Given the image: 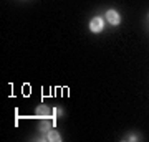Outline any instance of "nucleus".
<instances>
[{
  "instance_id": "f257e3e1",
  "label": "nucleus",
  "mask_w": 149,
  "mask_h": 142,
  "mask_svg": "<svg viewBox=\"0 0 149 142\" xmlns=\"http://www.w3.org/2000/svg\"><path fill=\"white\" fill-rule=\"evenodd\" d=\"M103 26H104V21H103L101 17H95V18H91L90 21V30L93 33H100L103 30Z\"/></svg>"
},
{
  "instance_id": "f03ea898",
  "label": "nucleus",
  "mask_w": 149,
  "mask_h": 142,
  "mask_svg": "<svg viewBox=\"0 0 149 142\" xmlns=\"http://www.w3.org/2000/svg\"><path fill=\"white\" fill-rule=\"evenodd\" d=\"M106 20L111 23V25H119V21H121V17L118 13L116 10H108L106 12Z\"/></svg>"
},
{
  "instance_id": "7ed1b4c3",
  "label": "nucleus",
  "mask_w": 149,
  "mask_h": 142,
  "mask_svg": "<svg viewBox=\"0 0 149 142\" xmlns=\"http://www.w3.org/2000/svg\"><path fill=\"white\" fill-rule=\"evenodd\" d=\"M48 141L60 142V141H61V137H60V134H58L56 131H48Z\"/></svg>"
},
{
  "instance_id": "20e7f679",
  "label": "nucleus",
  "mask_w": 149,
  "mask_h": 142,
  "mask_svg": "<svg viewBox=\"0 0 149 142\" xmlns=\"http://www.w3.org/2000/svg\"><path fill=\"white\" fill-rule=\"evenodd\" d=\"M38 127H40V131H42V132H48V131H50V127H52V122L47 121V119H43Z\"/></svg>"
},
{
  "instance_id": "39448f33",
  "label": "nucleus",
  "mask_w": 149,
  "mask_h": 142,
  "mask_svg": "<svg viewBox=\"0 0 149 142\" xmlns=\"http://www.w3.org/2000/svg\"><path fill=\"white\" fill-rule=\"evenodd\" d=\"M37 114L38 116H48V114H50V109H48L47 106H38L37 107Z\"/></svg>"
},
{
  "instance_id": "423d86ee",
  "label": "nucleus",
  "mask_w": 149,
  "mask_h": 142,
  "mask_svg": "<svg viewBox=\"0 0 149 142\" xmlns=\"http://www.w3.org/2000/svg\"><path fill=\"white\" fill-rule=\"evenodd\" d=\"M61 114H63V111L60 109V107H55V109H53V116H55V117L61 116Z\"/></svg>"
}]
</instances>
